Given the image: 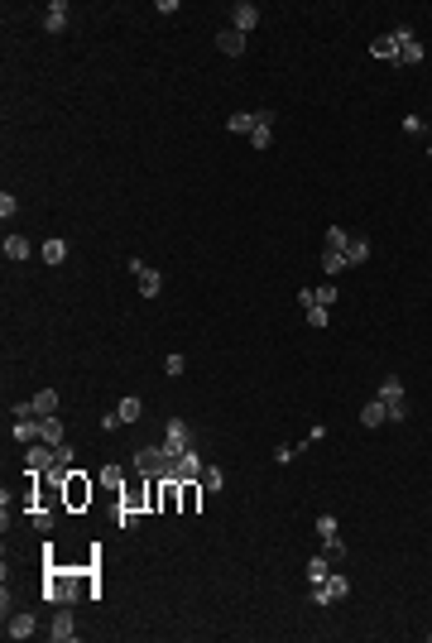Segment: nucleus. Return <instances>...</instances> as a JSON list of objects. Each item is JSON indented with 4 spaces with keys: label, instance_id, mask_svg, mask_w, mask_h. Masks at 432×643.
Listing matches in <instances>:
<instances>
[{
    "label": "nucleus",
    "instance_id": "1",
    "mask_svg": "<svg viewBox=\"0 0 432 643\" xmlns=\"http://www.w3.org/2000/svg\"><path fill=\"white\" fill-rule=\"evenodd\" d=\"M135 471H139L144 480H164V475L173 471V456H168L164 446H139V451H135Z\"/></svg>",
    "mask_w": 432,
    "mask_h": 643
},
{
    "label": "nucleus",
    "instance_id": "2",
    "mask_svg": "<svg viewBox=\"0 0 432 643\" xmlns=\"http://www.w3.org/2000/svg\"><path fill=\"white\" fill-rule=\"evenodd\" d=\"M92 495H97V485L87 480V471H68V480H63V509H87Z\"/></svg>",
    "mask_w": 432,
    "mask_h": 643
},
{
    "label": "nucleus",
    "instance_id": "3",
    "mask_svg": "<svg viewBox=\"0 0 432 643\" xmlns=\"http://www.w3.org/2000/svg\"><path fill=\"white\" fill-rule=\"evenodd\" d=\"M380 399H384L389 418H394V423H404V413H409V408H404V384H399V375H389V379L380 384Z\"/></svg>",
    "mask_w": 432,
    "mask_h": 643
},
{
    "label": "nucleus",
    "instance_id": "4",
    "mask_svg": "<svg viewBox=\"0 0 432 643\" xmlns=\"http://www.w3.org/2000/svg\"><path fill=\"white\" fill-rule=\"evenodd\" d=\"M130 274L139 279V293H144V298H159V288H164V274H159V269H149L144 259H130Z\"/></svg>",
    "mask_w": 432,
    "mask_h": 643
},
{
    "label": "nucleus",
    "instance_id": "5",
    "mask_svg": "<svg viewBox=\"0 0 432 643\" xmlns=\"http://www.w3.org/2000/svg\"><path fill=\"white\" fill-rule=\"evenodd\" d=\"M188 442H193V437H188V423H183V418H173V423L164 428V451H168L173 461L188 451Z\"/></svg>",
    "mask_w": 432,
    "mask_h": 643
},
{
    "label": "nucleus",
    "instance_id": "6",
    "mask_svg": "<svg viewBox=\"0 0 432 643\" xmlns=\"http://www.w3.org/2000/svg\"><path fill=\"white\" fill-rule=\"evenodd\" d=\"M394 34H399V63H409V68H413V63H423V43H418V34H413L409 24H404V29H394Z\"/></svg>",
    "mask_w": 432,
    "mask_h": 643
},
{
    "label": "nucleus",
    "instance_id": "7",
    "mask_svg": "<svg viewBox=\"0 0 432 643\" xmlns=\"http://www.w3.org/2000/svg\"><path fill=\"white\" fill-rule=\"evenodd\" d=\"M168 480H202V456H197V451H183V456L173 461Z\"/></svg>",
    "mask_w": 432,
    "mask_h": 643
},
{
    "label": "nucleus",
    "instance_id": "8",
    "mask_svg": "<svg viewBox=\"0 0 432 643\" xmlns=\"http://www.w3.org/2000/svg\"><path fill=\"white\" fill-rule=\"evenodd\" d=\"M53 461H58V446H29V475H48L53 471Z\"/></svg>",
    "mask_w": 432,
    "mask_h": 643
},
{
    "label": "nucleus",
    "instance_id": "9",
    "mask_svg": "<svg viewBox=\"0 0 432 643\" xmlns=\"http://www.w3.org/2000/svg\"><path fill=\"white\" fill-rule=\"evenodd\" d=\"M202 480H178V499H183V514H197L202 509Z\"/></svg>",
    "mask_w": 432,
    "mask_h": 643
},
{
    "label": "nucleus",
    "instance_id": "10",
    "mask_svg": "<svg viewBox=\"0 0 432 643\" xmlns=\"http://www.w3.org/2000/svg\"><path fill=\"white\" fill-rule=\"evenodd\" d=\"M255 24H259V10H255L250 0H240V5L230 10V29H240V34H250Z\"/></svg>",
    "mask_w": 432,
    "mask_h": 643
},
{
    "label": "nucleus",
    "instance_id": "11",
    "mask_svg": "<svg viewBox=\"0 0 432 643\" xmlns=\"http://www.w3.org/2000/svg\"><path fill=\"white\" fill-rule=\"evenodd\" d=\"M216 48H221L226 58H240V53H245V34H240V29H221V34H216Z\"/></svg>",
    "mask_w": 432,
    "mask_h": 643
},
{
    "label": "nucleus",
    "instance_id": "12",
    "mask_svg": "<svg viewBox=\"0 0 432 643\" xmlns=\"http://www.w3.org/2000/svg\"><path fill=\"white\" fill-rule=\"evenodd\" d=\"M53 413H58V394L53 389H43V394L29 399V418H53Z\"/></svg>",
    "mask_w": 432,
    "mask_h": 643
},
{
    "label": "nucleus",
    "instance_id": "13",
    "mask_svg": "<svg viewBox=\"0 0 432 643\" xmlns=\"http://www.w3.org/2000/svg\"><path fill=\"white\" fill-rule=\"evenodd\" d=\"M370 53L384 58V63H399V34H380V39L370 43Z\"/></svg>",
    "mask_w": 432,
    "mask_h": 643
},
{
    "label": "nucleus",
    "instance_id": "14",
    "mask_svg": "<svg viewBox=\"0 0 432 643\" xmlns=\"http://www.w3.org/2000/svg\"><path fill=\"white\" fill-rule=\"evenodd\" d=\"M48 639H58V643H72V639H77V624H72V615H68V610L48 624Z\"/></svg>",
    "mask_w": 432,
    "mask_h": 643
},
{
    "label": "nucleus",
    "instance_id": "15",
    "mask_svg": "<svg viewBox=\"0 0 432 643\" xmlns=\"http://www.w3.org/2000/svg\"><path fill=\"white\" fill-rule=\"evenodd\" d=\"M159 514H183V499H178V480L164 475V499H159Z\"/></svg>",
    "mask_w": 432,
    "mask_h": 643
},
{
    "label": "nucleus",
    "instance_id": "16",
    "mask_svg": "<svg viewBox=\"0 0 432 643\" xmlns=\"http://www.w3.org/2000/svg\"><path fill=\"white\" fill-rule=\"evenodd\" d=\"M63 24H68V0H53V5H48V14H43V29H48V34H58Z\"/></svg>",
    "mask_w": 432,
    "mask_h": 643
},
{
    "label": "nucleus",
    "instance_id": "17",
    "mask_svg": "<svg viewBox=\"0 0 432 643\" xmlns=\"http://www.w3.org/2000/svg\"><path fill=\"white\" fill-rule=\"evenodd\" d=\"M39 442H48V446H58V442H63V423H58V413H53V418H39Z\"/></svg>",
    "mask_w": 432,
    "mask_h": 643
},
{
    "label": "nucleus",
    "instance_id": "18",
    "mask_svg": "<svg viewBox=\"0 0 432 643\" xmlns=\"http://www.w3.org/2000/svg\"><path fill=\"white\" fill-rule=\"evenodd\" d=\"M39 255H43V264H63L68 259V240H43Z\"/></svg>",
    "mask_w": 432,
    "mask_h": 643
},
{
    "label": "nucleus",
    "instance_id": "19",
    "mask_svg": "<svg viewBox=\"0 0 432 643\" xmlns=\"http://www.w3.org/2000/svg\"><path fill=\"white\" fill-rule=\"evenodd\" d=\"M384 418H389V408H384V399H375V404H365V408H360V423H365V428H380Z\"/></svg>",
    "mask_w": 432,
    "mask_h": 643
},
{
    "label": "nucleus",
    "instance_id": "20",
    "mask_svg": "<svg viewBox=\"0 0 432 643\" xmlns=\"http://www.w3.org/2000/svg\"><path fill=\"white\" fill-rule=\"evenodd\" d=\"M322 591H326V600H346V591H351V581H346L341 571H331V576H326V581H322Z\"/></svg>",
    "mask_w": 432,
    "mask_h": 643
},
{
    "label": "nucleus",
    "instance_id": "21",
    "mask_svg": "<svg viewBox=\"0 0 432 643\" xmlns=\"http://www.w3.org/2000/svg\"><path fill=\"white\" fill-rule=\"evenodd\" d=\"M326 576H331V562H326V552H317V557L308 562V581H313V586H322Z\"/></svg>",
    "mask_w": 432,
    "mask_h": 643
},
{
    "label": "nucleus",
    "instance_id": "22",
    "mask_svg": "<svg viewBox=\"0 0 432 643\" xmlns=\"http://www.w3.org/2000/svg\"><path fill=\"white\" fill-rule=\"evenodd\" d=\"M0 250H5V259H24V255H29V240H24V235H5Z\"/></svg>",
    "mask_w": 432,
    "mask_h": 643
},
{
    "label": "nucleus",
    "instance_id": "23",
    "mask_svg": "<svg viewBox=\"0 0 432 643\" xmlns=\"http://www.w3.org/2000/svg\"><path fill=\"white\" fill-rule=\"evenodd\" d=\"M5 634H10V639H29V634H34V615H14V620L5 624Z\"/></svg>",
    "mask_w": 432,
    "mask_h": 643
},
{
    "label": "nucleus",
    "instance_id": "24",
    "mask_svg": "<svg viewBox=\"0 0 432 643\" xmlns=\"http://www.w3.org/2000/svg\"><path fill=\"white\" fill-rule=\"evenodd\" d=\"M351 259H346V250H322V274H341Z\"/></svg>",
    "mask_w": 432,
    "mask_h": 643
},
{
    "label": "nucleus",
    "instance_id": "25",
    "mask_svg": "<svg viewBox=\"0 0 432 643\" xmlns=\"http://www.w3.org/2000/svg\"><path fill=\"white\" fill-rule=\"evenodd\" d=\"M226 130H235V135H255V115H250V110H235V115L226 120Z\"/></svg>",
    "mask_w": 432,
    "mask_h": 643
},
{
    "label": "nucleus",
    "instance_id": "26",
    "mask_svg": "<svg viewBox=\"0 0 432 643\" xmlns=\"http://www.w3.org/2000/svg\"><path fill=\"white\" fill-rule=\"evenodd\" d=\"M115 413H120V423H139V418H144V404H139V399H120Z\"/></svg>",
    "mask_w": 432,
    "mask_h": 643
},
{
    "label": "nucleus",
    "instance_id": "27",
    "mask_svg": "<svg viewBox=\"0 0 432 643\" xmlns=\"http://www.w3.org/2000/svg\"><path fill=\"white\" fill-rule=\"evenodd\" d=\"M14 437L19 442H39V418H14Z\"/></svg>",
    "mask_w": 432,
    "mask_h": 643
},
{
    "label": "nucleus",
    "instance_id": "28",
    "mask_svg": "<svg viewBox=\"0 0 432 643\" xmlns=\"http://www.w3.org/2000/svg\"><path fill=\"white\" fill-rule=\"evenodd\" d=\"M346 259H351V264H365V259H370V240H351V245H346Z\"/></svg>",
    "mask_w": 432,
    "mask_h": 643
},
{
    "label": "nucleus",
    "instance_id": "29",
    "mask_svg": "<svg viewBox=\"0 0 432 643\" xmlns=\"http://www.w3.org/2000/svg\"><path fill=\"white\" fill-rule=\"evenodd\" d=\"M346 245H351V235H346L341 226H326V245H322V250H346Z\"/></svg>",
    "mask_w": 432,
    "mask_h": 643
},
{
    "label": "nucleus",
    "instance_id": "30",
    "mask_svg": "<svg viewBox=\"0 0 432 643\" xmlns=\"http://www.w3.org/2000/svg\"><path fill=\"white\" fill-rule=\"evenodd\" d=\"M120 466H101V490H120Z\"/></svg>",
    "mask_w": 432,
    "mask_h": 643
},
{
    "label": "nucleus",
    "instance_id": "31",
    "mask_svg": "<svg viewBox=\"0 0 432 643\" xmlns=\"http://www.w3.org/2000/svg\"><path fill=\"white\" fill-rule=\"evenodd\" d=\"M202 485H207V490H221V485H226V471H216V466H207V471H202Z\"/></svg>",
    "mask_w": 432,
    "mask_h": 643
},
{
    "label": "nucleus",
    "instance_id": "32",
    "mask_svg": "<svg viewBox=\"0 0 432 643\" xmlns=\"http://www.w3.org/2000/svg\"><path fill=\"white\" fill-rule=\"evenodd\" d=\"M269 139H274V125H255L250 144H255V149H269Z\"/></svg>",
    "mask_w": 432,
    "mask_h": 643
},
{
    "label": "nucleus",
    "instance_id": "33",
    "mask_svg": "<svg viewBox=\"0 0 432 643\" xmlns=\"http://www.w3.org/2000/svg\"><path fill=\"white\" fill-rule=\"evenodd\" d=\"M317 533H322V542H336V519H331V514H322V519H317Z\"/></svg>",
    "mask_w": 432,
    "mask_h": 643
},
{
    "label": "nucleus",
    "instance_id": "34",
    "mask_svg": "<svg viewBox=\"0 0 432 643\" xmlns=\"http://www.w3.org/2000/svg\"><path fill=\"white\" fill-rule=\"evenodd\" d=\"M19 212V202H14V192H0V216H5V221H10V216Z\"/></svg>",
    "mask_w": 432,
    "mask_h": 643
},
{
    "label": "nucleus",
    "instance_id": "35",
    "mask_svg": "<svg viewBox=\"0 0 432 643\" xmlns=\"http://www.w3.org/2000/svg\"><path fill=\"white\" fill-rule=\"evenodd\" d=\"M317 303H322V308L336 303V284H317Z\"/></svg>",
    "mask_w": 432,
    "mask_h": 643
},
{
    "label": "nucleus",
    "instance_id": "36",
    "mask_svg": "<svg viewBox=\"0 0 432 643\" xmlns=\"http://www.w3.org/2000/svg\"><path fill=\"white\" fill-rule=\"evenodd\" d=\"M34 528L48 533V528H53V514H48V509H34Z\"/></svg>",
    "mask_w": 432,
    "mask_h": 643
},
{
    "label": "nucleus",
    "instance_id": "37",
    "mask_svg": "<svg viewBox=\"0 0 432 643\" xmlns=\"http://www.w3.org/2000/svg\"><path fill=\"white\" fill-rule=\"evenodd\" d=\"M115 524H120V528H135L139 514H135V509H115Z\"/></svg>",
    "mask_w": 432,
    "mask_h": 643
},
{
    "label": "nucleus",
    "instance_id": "38",
    "mask_svg": "<svg viewBox=\"0 0 432 643\" xmlns=\"http://www.w3.org/2000/svg\"><path fill=\"white\" fill-rule=\"evenodd\" d=\"M308 322H313L317 331H322V326H326V308H322V303H313V308H308Z\"/></svg>",
    "mask_w": 432,
    "mask_h": 643
},
{
    "label": "nucleus",
    "instance_id": "39",
    "mask_svg": "<svg viewBox=\"0 0 432 643\" xmlns=\"http://www.w3.org/2000/svg\"><path fill=\"white\" fill-rule=\"evenodd\" d=\"M322 552H326V562H341V557H346V542H341V537H336V542H326Z\"/></svg>",
    "mask_w": 432,
    "mask_h": 643
},
{
    "label": "nucleus",
    "instance_id": "40",
    "mask_svg": "<svg viewBox=\"0 0 432 643\" xmlns=\"http://www.w3.org/2000/svg\"><path fill=\"white\" fill-rule=\"evenodd\" d=\"M164 370H168V375H183V370H188V360H183V355H168V360H164Z\"/></svg>",
    "mask_w": 432,
    "mask_h": 643
},
{
    "label": "nucleus",
    "instance_id": "41",
    "mask_svg": "<svg viewBox=\"0 0 432 643\" xmlns=\"http://www.w3.org/2000/svg\"><path fill=\"white\" fill-rule=\"evenodd\" d=\"M293 456H298V446H279V451H274V461H279V466H288Z\"/></svg>",
    "mask_w": 432,
    "mask_h": 643
}]
</instances>
